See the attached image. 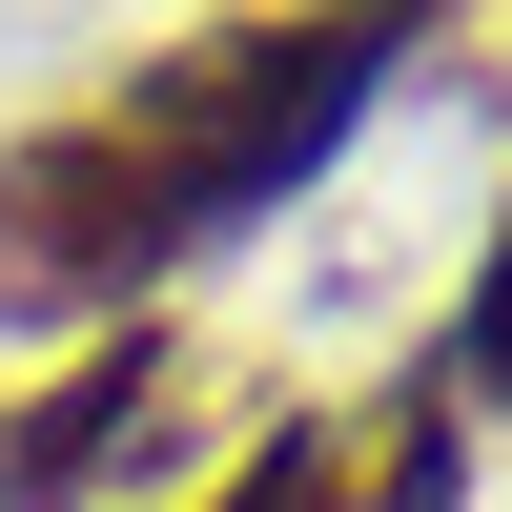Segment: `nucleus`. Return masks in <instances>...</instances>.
Wrapping results in <instances>:
<instances>
[{
	"mask_svg": "<svg viewBox=\"0 0 512 512\" xmlns=\"http://www.w3.org/2000/svg\"><path fill=\"white\" fill-rule=\"evenodd\" d=\"M328 21H369V41H410V21H431V0H328Z\"/></svg>",
	"mask_w": 512,
	"mask_h": 512,
	"instance_id": "nucleus-5",
	"label": "nucleus"
},
{
	"mask_svg": "<svg viewBox=\"0 0 512 512\" xmlns=\"http://www.w3.org/2000/svg\"><path fill=\"white\" fill-rule=\"evenodd\" d=\"M164 267H185V205L144 185V144H123L103 103H62V123H21V144H0V328H21V349L144 328Z\"/></svg>",
	"mask_w": 512,
	"mask_h": 512,
	"instance_id": "nucleus-2",
	"label": "nucleus"
},
{
	"mask_svg": "<svg viewBox=\"0 0 512 512\" xmlns=\"http://www.w3.org/2000/svg\"><path fill=\"white\" fill-rule=\"evenodd\" d=\"M328 472H349V431H267L226 492H205V512H328Z\"/></svg>",
	"mask_w": 512,
	"mask_h": 512,
	"instance_id": "nucleus-4",
	"label": "nucleus"
},
{
	"mask_svg": "<svg viewBox=\"0 0 512 512\" xmlns=\"http://www.w3.org/2000/svg\"><path fill=\"white\" fill-rule=\"evenodd\" d=\"M369 82H390L369 21H328V0H246V21H185L164 62H123L103 123L144 144V185L185 205V246H226L246 205H287V185L369 123Z\"/></svg>",
	"mask_w": 512,
	"mask_h": 512,
	"instance_id": "nucleus-1",
	"label": "nucleus"
},
{
	"mask_svg": "<svg viewBox=\"0 0 512 512\" xmlns=\"http://www.w3.org/2000/svg\"><path fill=\"white\" fill-rule=\"evenodd\" d=\"M431 390H451V410H512V226H492V267H472V308H451Z\"/></svg>",
	"mask_w": 512,
	"mask_h": 512,
	"instance_id": "nucleus-3",
	"label": "nucleus"
}]
</instances>
